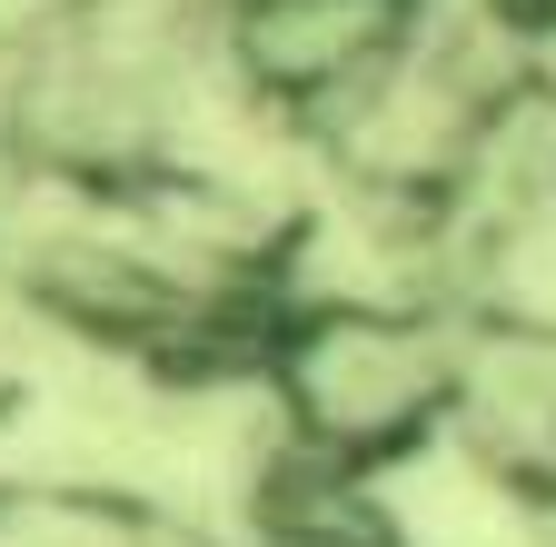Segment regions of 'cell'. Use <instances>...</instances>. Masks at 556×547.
Wrapping results in <instances>:
<instances>
[{
    "instance_id": "cell-1",
    "label": "cell",
    "mask_w": 556,
    "mask_h": 547,
    "mask_svg": "<svg viewBox=\"0 0 556 547\" xmlns=\"http://www.w3.org/2000/svg\"><path fill=\"white\" fill-rule=\"evenodd\" d=\"M249 378L278 448L378 477L417 448H447L467 328L407 289H278Z\"/></svg>"
}]
</instances>
